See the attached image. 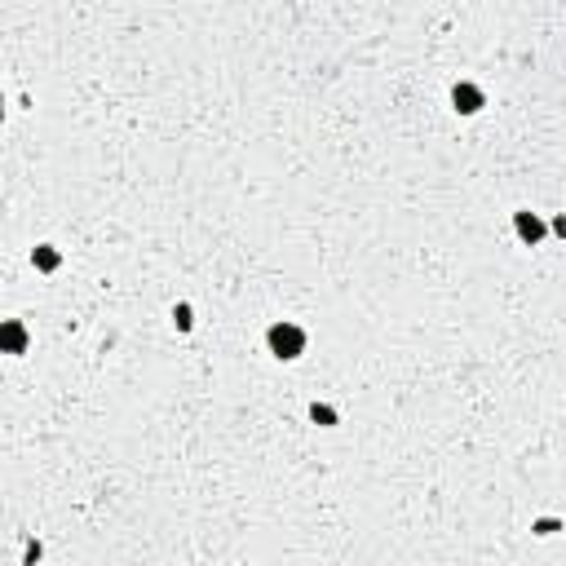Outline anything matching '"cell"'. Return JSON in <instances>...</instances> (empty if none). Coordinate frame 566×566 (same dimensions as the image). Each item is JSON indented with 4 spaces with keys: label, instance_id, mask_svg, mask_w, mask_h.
I'll return each instance as SVG.
<instances>
[{
    "label": "cell",
    "instance_id": "obj_1",
    "mask_svg": "<svg viewBox=\"0 0 566 566\" xmlns=\"http://www.w3.org/2000/svg\"><path fill=\"white\" fill-rule=\"evenodd\" d=\"M270 341H275V349H297V345H301V332H292V327H275V332H270Z\"/></svg>",
    "mask_w": 566,
    "mask_h": 566
}]
</instances>
